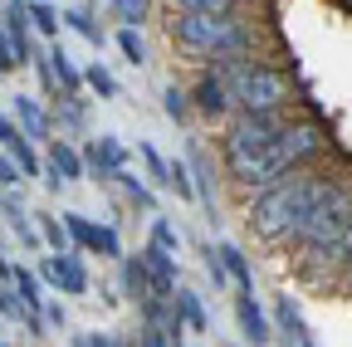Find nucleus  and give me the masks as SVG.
<instances>
[{
  "label": "nucleus",
  "instance_id": "c85d7f7f",
  "mask_svg": "<svg viewBox=\"0 0 352 347\" xmlns=\"http://www.w3.org/2000/svg\"><path fill=\"white\" fill-rule=\"evenodd\" d=\"M166 191H176L182 201H196V181H191V166H186L182 157H171V166H166Z\"/></svg>",
  "mask_w": 352,
  "mask_h": 347
},
{
  "label": "nucleus",
  "instance_id": "4468645a",
  "mask_svg": "<svg viewBox=\"0 0 352 347\" xmlns=\"http://www.w3.org/2000/svg\"><path fill=\"white\" fill-rule=\"evenodd\" d=\"M118 284H122V298H127V303H138V309L152 298V279H147L142 254H122V259H118Z\"/></svg>",
  "mask_w": 352,
  "mask_h": 347
},
{
  "label": "nucleus",
  "instance_id": "b1692460",
  "mask_svg": "<svg viewBox=\"0 0 352 347\" xmlns=\"http://www.w3.org/2000/svg\"><path fill=\"white\" fill-rule=\"evenodd\" d=\"M10 284H15V293L30 303V309H44V279H39V269H25V265H15Z\"/></svg>",
  "mask_w": 352,
  "mask_h": 347
},
{
  "label": "nucleus",
  "instance_id": "ea45409f",
  "mask_svg": "<svg viewBox=\"0 0 352 347\" xmlns=\"http://www.w3.org/2000/svg\"><path fill=\"white\" fill-rule=\"evenodd\" d=\"M113 347H138V342H122V337H113Z\"/></svg>",
  "mask_w": 352,
  "mask_h": 347
},
{
  "label": "nucleus",
  "instance_id": "f704fd0d",
  "mask_svg": "<svg viewBox=\"0 0 352 347\" xmlns=\"http://www.w3.org/2000/svg\"><path fill=\"white\" fill-rule=\"evenodd\" d=\"M10 69H25V64H20V54H15V39L0 30V74H10Z\"/></svg>",
  "mask_w": 352,
  "mask_h": 347
},
{
  "label": "nucleus",
  "instance_id": "a211bd4d",
  "mask_svg": "<svg viewBox=\"0 0 352 347\" xmlns=\"http://www.w3.org/2000/svg\"><path fill=\"white\" fill-rule=\"evenodd\" d=\"M83 254H98V259H122V240H118V230H113V225H98V221H88Z\"/></svg>",
  "mask_w": 352,
  "mask_h": 347
},
{
  "label": "nucleus",
  "instance_id": "a19ab883",
  "mask_svg": "<svg viewBox=\"0 0 352 347\" xmlns=\"http://www.w3.org/2000/svg\"><path fill=\"white\" fill-rule=\"evenodd\" d=\"M171 347H186V342H182V337H176V342H171Z\"/></svg>",
  "mask_w": 352,
  "mask_h": 347
},
{
  "label": "nucleus",
  "instance_id": "7c9ffc66",
  "mask_svg": "<svg viewBox=\"0 0 352 347\" xmlns=\"http://www.w3.org/2000/svg\"><path fill=\"white\" fill-rule=\"evenodd\" d=\"M83 89L98 93V98H118V78H113L103 64H88V69H83Z\"/></svg>",
  "mask_w": 352,
  "mask_h": 347
},
{
  "label": "nucleus",
  "instance_id": "ddd939ff",
  "mask_svg": "<svg viewBox=\"0 0 352 347\" xmlns=\"http://www.w3.org/2000/svg\"><path fill=\"white\" fill-rule=\"evenodd\" d=\"M186 166H191V181H196V201L206 205V215L215 221V161H210V152H206L201 142H191Z\"/></svg>",
  "mask_w": 352,
  "mask_h": 347
},
{
  "label": "nucleus",
  "instance_id": "e433bc0d",
  "mask_svg": "<svg viewBox=\"0 0 352 347\" xmlns=\"http://www.w3.org/2000/svg\"><path fill=\"white\" fill-rule=\"evenodd\" d=\"M138 347H171V333H166V328H152V323H142V333H138Z\"/></svg>",
  "mask_w": 352,
  "mask_h": 347
},
{
  "label": "nucleus",
  "instance_id": "72a5a7b5",
  "mask_svg": "<svg viewBox=\"0 0 352 347\" xmlns=\"http://www.w3.org/2000/svg\"><path fill=\"white\" fill-rule=\"evenodd\" d=\"M25 181V171L15 166V157L6 152V147H0V191H10V186H20Z\"/></svg>",
  "mask_w": 352,
  "mask_h": 347
},
{
  "label": "nucleus",
  "instance_id": "c9c22d12",
  "mask_svg": "<svg viewBox=\"0 0 352 347\" xmlns=\"http://www.w3.org/2000/svg\"><path fill=\"white\" fill-rule=\"evenodd\" d=\"M20 137H25V133H20V122H15V117H10L6 108H0V147H6V152H10V147H15Z\"/></svg>",
  "mask_w": 352,
  "mask_h": 347
},
{
  "label": "nucleus",
  "instance_id": "39448f33",
  "mask_svg": "<svg viewBox=\"0 0 352 347\" xmlns=\"http://www.w3.org/2000/svg\"><path fill=\"white\" fill-rule=\"evenodd\" d=\"M294 108H264V113H230L226 117V133H220V161L226 157H250L264 152L284 127L294 122Z\"/></svg>",
  "mask_w": 352,
  "mask_h": 347
},
{
  "label": "nucleus",
  "instance_id": "c756f323",
  "mask_svg": "<svg viewBox=\"0 0 352 347\" xmlns=\"http://www.w3.org/2000/svg\"><path fill=\"white\" fill-rule=\"evenodd\" d=\"M30 25H34L39 34H50V39H54V34H59V25H64V15L50 5V0H30Z\"/></svg>",
  "mask_w": 352,
  "mask_h": 347
},
{
  "label": "nucleus",
  "instance_id": "79ce46f5",
  "mask_svg": "<svg viewBox=\"0 0 352 347\" xmlns=\"http://www.w3.org/2000/svg\"><path fill=\"white\" fill-rule=\"evenodd\" d=\"M347 279H352V274H347Z\"/></svg>",
  "mask_w": 352,
  "mask_h": 347
},
{
  "label": "nucleus",
  "instance_id": "f3484780",
  "mask_svg": "<svg viewBox=\"0 0 352 347\" xmlns=\"http://www.w3.org/2000/svg\"><path fill=\"white\" fill-rule=\"evenodd\" d=\"M44 54H50V64H54V78H59V93L64 98H83V69L59 49V45H50V49H44Z\"/></svg>",
  "mask_w": 352,
  "mask_h": 347
},
{
  "label": "nucleus",
  "instance_id": "2eb2a0df",
  "mask_svg": "<svg viewBox=\"0 0 352 347\" xmlns=\"http://www.w3.org/2000/svg\"><path fill=\"white\" fill-rule=\"evenodd\" d=\"M274 333L284 337V347H318L314 333H308L303 313L294 309V298H279V309H274Z\"/></svg>",
  "mask_w": 352,
  "mask_h": 347
},
{
  "label": "nucleus",
  "instance_id": "58836bf2",
  "mask_svg": "<svg viewBox=\"0 0 352 347\" xmlns=\"http://www.w3.org/2000/svg\"><path fill=\"white\" fill-rule=\"evenodd\" d=\"M10 274H15V265L6 259V249H0V279H10Z\"/></svg>",
  "mask_w": 352,
  "mask_h": 347
},
{
  "label": "nucleus",
  "instance_id": "6ab92c4d",
  "mask_svg": "<svg viewBox=\"0 0 352 347\" xmlns=\"http://www.w3.org/2000/svg\"><path fill=\"white\" fill-rule=\"evenodd\" d=\"M215 249H220V259H226V274H230V284H235L240 293H254V269H250L245 249H240V245H215Z\"/></svg>",
  "mask_w": 352,
  "mask_h": 347
},
{
  "label": "nucleus",
  "instance_id": "412c9836",
  "mask_svg": "<svg viewBox=\"0 0 352 347\" xmlns=\"http://www.w3.org/2000/svg\"><path fill=\"white\" fill-rule=\"evenodd\" d=\"M64 25H69L74 34H83L94 49H103V39H108V34H103V25L94 20V5H74V10H64Z\"/></svg>",
  "mask_w": 352,
  "mask_h": 347
},
{
  "label": "nucleus",
  "instance_id": "9b49d317",
  "mask_svg": "<svg viewBox=\"0 0 352 347\" xmlns=\"http://www.w3.org/2000/svg\"><path fill=\"white\" fill-rule=\"evenodd\" d=\"M235 323H240V337L250 347H270L274 342V328L264 318V309L254 303V293H235Z\"/></svg>",
  "mask_w": 352,
  "mask_h": 347
},
{
  "label": "nucleus",
  "instance_id": "bb28decb",
  "mask_svg": "<svg viewBox=\"0 0 352 347\" xmlns=\"http://www.w3.org/2000/svg\"><path fill=\"white\" fill-rule=\"evenodd\" d=\"M118 54H122L132 69H142V64H147V39H142V30L122 25V30H118Z\"/></svg>",
  "mask_w": 352,
  "mask_h": 347
},
{
  "label": "nucleus",
  "instance_id": "5701e85b",
  "mask_svg": "<svg viewBox=\"0 0 352 347\" xmlns=\"http://www.w3.org/2000/svg\"><path fill=\"white\" fill-rule=\"evenodd\" d=\"M162 113L171 117V122H191V89H182V83H166L162 89Z\"/></svg>",
  "mask_w": 352,
  "mask_h": 347
},
{
  "label": "nucleus",
  "instance_id": "2f4dec72",
  "mask_svg": "<svg viewBox=\"0 0 352 347\" xmlns=\"http://www.w3.org/2000/svg\"><path fill=\"white\" fill-rule=\"evenodd\" d=\"M138 157H142V166H147V181L166 191V166H171V161H166V157H162L152 142H138Z\"/></svg>",
  "mask_w": 352,
  "mask_h": 347
},
{
  "label": "nucleus",
  "instance_id": "a878e982",
  "mask_svg": "<svg viewBox=\"0 0 352 347\" xmlns=\"http://www.w3.org/2000/svg\"><path fill=\"white\" fill-rule=\"evenodd\" d=\"M108 10L118 25H132V30H142L147 15H152V0H108Z\"/></svg>",
  "mask_w": 352,
  "mask_h": 347
},
{
  "label": "nucleus",
  "instance_id": "7ed1b4c3",
  "mask_svg": "<svg viewBox=\"0 0 352 347\" xmlns=\"http://www.w3.org/2000/svg\"><path fill=\"white\" fill-rule=\"evenodd\" d=\"M166 34H171V45L201 69L230 59V54H254L259 49V25L245 10H226V15H176L171 10Z\"/></svg>",
  "mask_w": 352,
  "mask_h": 347
},
{
  "label": "nucleus",
  "instance_id": "9d476101",
  "mask_svg": "<svg viewBox=\"0 0 352 347\" xmlns=\"http://www.w3.org/2000/svg\"><path fill=\"white\" fill-rule=\"evenodd\" d=\"M10 117L20 122V133H25L30 142H54V113L44 108L39 98H30V93H15V103H10Z\"/></svg>",
  "mask_w": 352,
  "mask_h": 347
},
{
  "label": "nucleus",
  "instance_id": "20e7f679",
  "mask_svg": "<svg viewBox=\"0 0 352 347\" xmlns=\"http://www.w3.org/2000/svg\"><path fill=\"white\" fill-rule=\"evenodd\" d=\"M347 225H352V181L338 177V181L314 201V210L298 221V230L289 235V245L298 249V265H303L308 279H314L318 265L338 249V240L347 235Z\"/></svg>",
  "mask_w": 352,
  "mask_h": 347
},
{
  "label": "nucleus",
  "instance_id": "aec40b11",
  "mask_svg": "<svg viewBox=\"0 0 352 347\" xmlns=\"http://www.w3.org/2000/svg\"><path fill=\"white\" fill-rule=\"evenodd\" d=\"M118 186L127 191V201L138 205V210L157 215V186H152V181H142V177H138V171H132V166H127V171H118Z\"/></svg>",
  "mask_w": 352,
  "mask_h": 347
},
{
  "label": "nucleus",
  "instance_id": "f03ea898",
  "mask_svg": "<svg viewBox=\"0 0 352 347\" xmlns=\"http://www.w3.org/2000/svg\"><path fill=\"white\" fill-rule=\"evenodd\" d=\"M333 181H338V177H323V171H314V166L289 171L284 181H274V186H264V191L250 196L245 225H250L259 240H270V245H289V235L298 230V221L314 210V201H318Z\"/></svg>",
  "mask_w": 352,
  "mask_h": 347
},
{
  "label": "nucleus",
  "instance_id": "473e14b6",
  "mask_svg": "<svg viewBox=\"0 0 352 347\" xmlns=\"http://www.w3.org/2000/svg\"><path fill=\"white\" fill-rule=\"evenodd\" d=\"M201 254H206V274L215 279V289H230V274H226V259H220V249H215V245H201Z\"/></svg>",
  "mask_w": 352,
  "mask_h": 347
},
{
  "label": "nucleus",
  "instance_id": "0eeeda50",
  "mask_svg": "<svg viewBox=\"0 0 352 347\" xmlns=\"http://www.w3.org/2000/svg\"><path fill=\"white\" fill-rule=\"evenodd\" d=\"M39 279L50 284L54 293H69V298H83L88 293V269H83V259H78V249H69V254H44L39 259Z\"/></svg>",
  "mask_w": 352,
  "mask_h": 347
},
{
  "label": "nucleus",
  "instance_id": "393cba45",
  "mask_svg": "<svg viewBox=\"0 0 352 347\" xmlns=\"http://www.w3.org/2000/svg\"><path fill=\"white\" fill-rule=\"evenodd\" d=\"M162 5L176 15H226V10H240V0H162Z\"/></svg>",
  "mask_w": 352,
  "mask_h": 347
},
{
  "label": "nucleus",
  "instance_id": "1a4fd4ad",
  "mask_svg": "<svg viewBox=\"0 0 352 347\" xmlns=\"http://www.w3.org/2000/svg\"><path fill=\"white\" fill-rule=\"evenodd\" d=\"M127 161H132V152L113 133H98L94 142L83 147V166H88L94 181H118V171H127Z\"/></svg>",
  "mask_w": 352,
  "mask_h": 347
},
{
  "label": "nucleus",
  "instance_id": "dca6fc26",
  "mask_svg": "<svg viewBox=\"0 0 352 347\" xmlns=\"http://www.w3.org/2000/svg\"><path fill=\"white\" fill-rule=\"evenodd\" d=\"M171 303H176V318H182V328H186V333H206V328H210V318H206V303H201V293H191V289H182V284H176Z\"/></svg>",
  "mask_w": 352,
  "mask_h": 347
},
{
  "label": "nucleus",
  "instance_id": "f8f14e48",
  "mask_svg": "<svg viewBox=\"0 0 352 347\" xmlns=\"http://www.w3.org/2000/svg\"><path fill=\"white\" fill-rule=\"evenodd\" d=\"M142 265H147V279H152V298H171L176 293V254L157 249V245H142Z\"/></svg>",
  "mask_w": 352,
  "mask_h": 347
},
{
  "label": "nucleus",
  "instance_id": "423d86ee",
  "mask_svg": "<svg viewBox=\"0 0 352 347\" xmlns=\"http://www.w3.org/2000/svg\"><path fill=\"white\" fill-rule=\"evenodd\" d=\"M39 177H44V186H50V191L83 181V177H88V166H83V147H74V142L59 133L50 147H44V171H39Z\"/></svg>",
  "mask_w": 352,
  "mask_h": 347
},
{
  "label": "nucleus",
  "instance_id": "f257e3e1",
  "mask_svg": "<svg viewBox=\"0 0 352 347\" xmlns=\"http://www.w3.org/2000/svg\"><path fill=\"white\" fill-rule=\"evenodd\" d=\"M328 133H323V122H314V117H294L284 133L264 147V152H250V157H226V177L245 191V196H254V191H264V186H274V181H284L289 171H303V166H314L323 152H328Z\"/></svg>",
  "mask_w": 352,
  "mask_h": 347
},
{
  "label": "nucleus",
  "instance_id": "4be33fe9",
  "mask_svg": "<svg viewBox=\"0 0 352 347\" xmlns=\"http://www.w3.org/2000/svg\"><path fill=\"white\" fill-rule=\"evenodd\" d=\"M34 225H39L44 245H50L54 254H69V249H74V240H69V225H64V215H50V210H39V215H34Z\"/></svg>",
  "mask_w": 352,
  "mask_h": 347
},
{
  "label": "nucleus",
  "instance_id": "6e6552de",
  "mask_svg": "<svg viewBox=\"0 0 352 347\" xmlns=\"http://www.w3.org/2000/svg\"><path fill=\"white\" fill-rule=\"evenodd\" d=\"M191 113H201L206 122H226L235 113L230 89H226V78H220L215 69H201L196 74V83H191Z\"/></svg>",
  "mask_w": 352,
  "mask_h": 347
},
{
  "label": "nucleus",
  "instance_id": "cd10ccee",
  "mask_svg": "<svg viewBox=\"0 0 352 347\" xmlns=\"http://www.w3.org/2000/svg\"><path fill=\"white\" fill-rule=\"evenodd\" d=\"M147 245L166 249V254H182V230H176L166 215H152V230H147Z\"/></svg>",
  "mask_w": 352,
  "mask_h": 347
},
{
  "label": "nucleus",
  "instance_id": "4c0bfd02",
  "mask_svg": "<svg viewBox=\"0 0 352 347\" xmlns=\"http://www.w3.org/2000/svg\"><path fill=\"white\" fill-rule=\"evenodd\" d=\"M39 313H44V328H64V323H69L64 303H50V298H44V309H39Z\"/></svg>",
  "mask_w": 352,
  "mask_h": 347
}]
</instances>
